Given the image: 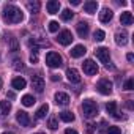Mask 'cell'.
I'll use <instances>...</instances> for the list:
<instances>
[{"label":"cell","instance_id":"obj_31","mask_svg":"<svg viewBox=\"0 0 134 134\" xmlns=\"http://www.w3.org/2000/svg\"><path fill=\"white\" fill-rule=\"evenodd\" d=\"M107 134H121V131H120L118 126H109L107 128Z\"/></svg>","mask_w":134,"mask_h":134},{"label":"cell","instance_id":"obj_2","mask_svg":"<svg viewBox=\"0 0 134 134\" xmlns=\"http://www.w3.org/2000/svg\"><path fill=\"white\" fill-rule=\"evenodd\" d=\"M82 112H84V117L85 118H93L96 117L98 114V106L93 99H85L82 103Z\"/></svg>","mask_w":134,"mask_h":134},{"label":"cell","instance_id":"obj_21","mask_svg":"<svg viewBox=\"0 0 134 134\" xmlns=\"http://www.w3.org/2000/svg\"><path fill=\"white\" fill-rule=\"evenodd\" d=\"M27 8L32 14H36L40 13V8H41V3L38 2V0H30V2H27Z\"/></svg>","mask_w":134,"mask_h":134},{"label":"cell","instance_id":"obj_7","mask_svg":"<svg viewBox=\"0 0 134 134\" xmlns=\"http://www.w3.org/2000/svg\"><path fill=\"white\" fill-rule=\"evenodd\" d=\"M82 66H84V73L88 74V76H93V74L98 73V65H96L93 60H85V62L82 63Z\"/></svg>","mask_w":134,"mask_h":134},{"label":"cell","instance_id":"obj_28","mask_svg":"<svg viewBox=\"0 0 134 134\" xmlns=\"http://www.w3.org/2000/svg\"><path fill=\"white\" fill-rule=\"evenodd\" d=\"M47 126H49L51 129H57V128H58V120H57L55 117H51L49 121H47Z\"/></svg>","mask_w":134,"mask_h":134},{"label":"cell","instance_id":"obj_37","mask_svg":"<svg viewBox=\"0 0 134 134\" xmlns=\"http://www.w3.org/2000/svg\"><path fill=\"white\" fill-rule=\"evenodd\" d=\"M70 3L76 7V5H81V0H70Z\"/></svg>","mask_w":134,"mask_h":134},{"label":"cell","instance_id":"obj_35","mask_svg":"<svg viewBox=\"0 0 134 134\" xmlns=\"http://www.w3.org/2000/svg\"><path fill=\"white\" fill-rule=\"evenodd\" d=\"M30 62H32V63H36V62H38V55H36V54H32V55H30Z\"/></svg>","mask_w":134,"mask_h":134},{"label":"cell","instance_id":"obj_30","mask_svg":"<svg viewBox=\"0 0 134 134\" xmlns=\"http://www.w3.org/2000/svg\"><path fill=\"white\" fill-rule=\"evenodd\" d=\"M57 30H58V22H57V21H51V22H49V32L55 33Z\"/></svg>","mask_w":134,"mask_h":134},{"label":"cell","instance_id":"obj_33","mask_svg":"<svg viewBox=\"0 0 134 134\" xmlns=\"http://www.w3.org/2000/svg\"><path fill=\"white\" fill-rule=\"evenodd\" d=\"M132 87H134V81H132V79H128V81L125 82V85H123L125 90H132Z\"/></svg>","mask_w":134,"mask_h":134},{"label":"cell","instance_id":"obj_1","mask_svg":"<svg viewBox=\"0 0 134 134\" xmlns=\"http://www.w3.org/2000/svg\"><path fill=\"white\" fill-rule=\"evenodd\" d=\"M2 16H3V21L8 22V24H18V22H21V21L24 19L22 11H21L18 7H14V5H7V7L3 8Z\"/></svg>","mask_w":134,"mask_h":134},{"label":"cell","instance_id":"obj_25","mask_svg":"<svg viewBox=\"0 0 134 134\" xmlns=\"http://www.w3.org/2000/svg\"><path fill=\"white\" fill-rule=\"evenodd\" d=\"M22 104H24L25 107H30V106L35 104V98H33L32 95H25V96H22Z\"/></svg>","mask_w":134,"mask_h":134},{"label":"cell","instance_id":"obj_4","mask_svg":"<svg viewBox=\"0 0 134 134\" xmlns=\"http://www.w3.org/2000/svg\"><path fill=\"white\" fill-rule=\"evenodd\" d=\"M46 63H47V66H51V68H58V66H62V57H60V54L58 52H47Z\"/></svg>","mask_w":134,"mask_h":134},{"label":"cell","instance_id":"obj_11","mask_svg":"<svg viewBox=\"0 0 134 134\" xmlns=\"http://www.w3.org/2000/svg\"><path fill=\"white\" fill-rule=\"evenodd\" d=\"M46 10H47L49 14H57L58 10H60V2L58 0H49L46 3Z\"/></svg>","mask_w":134,"mask_h":134},{"label":"cell","instance_id":"obj_40","mask_svg":"<svg viewBox=\"0 0 134 134\" xmlns=\"http://www.w3.org/2000/svg\"><path fill=\"white\" fill-rule=\"evenodd\" d=\"M7 96H8L10 99H14V93H13V92H8V95H7Z\"/></svg>","mask_w":134,"mask_h":134},{"label":"cell","instance_id":"obj_6","mask_svg":"<svg viewBox=\"0 0 134 134\" xmlns=\"http://www.w3.org/2000/svg\"><path fill=\"white\" fill-rule=\"evenodd\" d=\"M73 40H74V38H73V33H71L70 30H63V32H60L58 36H57V41H58L62 46H68V44H71Z\"/></svg>","mask_w":134,"mask_h":134},{"label":"cell","instance_id":"obj_36","mask_svg":"<svg viewBox=\"0 0 134 134\" xmlns=\"http://www.w3.org/2000/svg\"><path fill=\"white\" fill-rule=\"evenodd\" d=\"M65 134H77V132H76L74 129H71V128H68V129H66V131H65Z\"/></svg>","mask_w":134,"mask_h":134},{"label":"cell","instance_id":"obj_39","mask_svg":"<svg viewBox=\"0 0 134 134\" xmlns=\"http://www.w3.org/2000/svg\"><path fill=\"white\" fill-rule=\"evenodd\" d=\"M51 79H52V81H58V79H60V76H57V74H52V76H51Z\"/></svg>","mask_w":134,"mask_h":134},{"label":"cell","instance_id":"obj_19","mask_svg":"<svg viewBox=\"0 0 134 134\" xmlns=\"http://www.w3.org/2000/svg\"><path fill=\"white\" fill-rule=\"evenodd\" d=\"M10 110H11V104L8 101H0V120L5 118Z\"/></svg>","mask_w":134,"mask_h":134},{"label":"cell","instance_id":"obj_27","mask_svg":"<svg viewBox=\"0 0 134 134\" xmlns=\"http://www.w3.org/2000/svg\"><path fill=\"white\" fill-rule=\"evenodd\" d=\"M104 36H106V33H104L103 30H99V29L95 30V33H93V40H95V41H103Z\"/></svg>","mask_w":134,"mask_h":134},{"label":"cell","instance_id":"obj_43","mask_svg":"<svg viewBox=\"0 0 134 134\" xmlns=\"http://www.w3.org/2000/svg\"><path fill=\"white\" fill-rule=\"evenodd\" d=\"M35 134H44V132H35Z\"/></svg>","mask_w":134,"mask_h":134},{"label":"cell","instance_id":"obj_17","mask_svg":"<svg viewBox=\"0 0 134 134\" xmlns=\"http://www.w3.org/2000/svg\"><path fill=\"white\" fill-rule=\"evenodd\" d=\"M115 43H117L118 46H126V43H128V33H126L125 30L117 32V33H115Z\"/></svg>","mask_w":134,"mask_h":134},{"label":"cell","instance_id":"obj_12","mask_svg":"<svg viewBox=\"0 0 134 134\" xmlns=\"http://www.w3.org/2000/svg\"><path fill=\"white\" fill-rule=\"evenodd\" d=\"M85 52H87V49H85L82 44H77V46H74V47L70 51V55H71L73 58H81Z\"/></svg>","mask_w":134,"mask_h":134},{"label":"cell","instance_id":"obj_23","mask_svg":"<svg viewBox=\"0 0 134 134\" xmlns=\"http://www.w3.org/2000/svg\"><path fill=\"white\" fill-rule=\"evenodd\" d=\"M60 118L63 121H66V123H71L74 120V114L70 112V110H63V112H60Z\"/></svg>","mask_w":134,"mask_h":134},{"label":"cell","instance_id":"obj_24","mask_svg":"<svg viewBox=\"0 0 134 134\" xmlns=\"http://www.w3.org/2000/svg\"><path fill=\"white\" fill-rule=\"evenodd\" d=\"M47 112H49V106H47V104H43V106L36 110V118H44Z\"/></svg>","mask_w":134,"mask_h":134},{"label":"cell","instance_id":"obj_29","mask_svg":"<svg viewBox=\"0 0 134 134\" xmlns=\"http://www.w3.org/2000/svg\"><path fill=\"white\" fill-rule=\"evenodd\" d=\"M10 49L11 51H18L19 49V43L16 38H10Z\"/></svg>","mask_w":134,"mask_h":134},{"label":"cell","instance_id":"obj_5","mask_svg":"<svg viewBox=\"0 0 134 134\" xmlns=\"http://www.w3.org/2000/svg\"><path fill=\"white\" fill-rule=\"evenodd\" d=\"M96 88H98V92H99L101 95H110V93H112V82H110L109 79H101V81L98 82Z\"/></svg>","mask_w":134,"mask_h":134},{"label":"cell","instance_id":"obj_14","mask_svg":"<svg viewBox=\"0 0 134 134\" xmlns=\"http://www.w3.org/2000/svg\"><path fill=\"white\" fill-rule=\"evenodd\" d=\"M112 18H114V13H112L110 8H103V10H101V13H99V21H101V22L107 24Z\"/></svg>","mask_w":134,"mask_h":134},{"label":"cell","instance_id":"obj_9","mask_svg":"<svg viewBox=\"0 0 134 134\" xmlns=\"http://www.w3.org/2000/svg\"><path fill=\"white\" fill-rule=\"evenodd\" d=\"M32 87H33V90L35 92H38V93H43V90H44V79L41 77V76H32Z\"/></svg>","mask_w":134,"mask_h":134},{"label":"cell","instance_id":"obj_42","mask_svg":"<svg viewBox=\"0 0 134 134\" xmlns=\"http://www.w3.org/2000/svg\"><path fill=\"white\" fill-rule=\"evenodd\" d=\"M0 88H2V79H0Z\"/></svg>","mask_w":134,"mask_h":134},{"label":"cell","instance_id":"obj_3","mask_svg":"<svg viewBox=\"0 0 134 134\" xmlns=\"http://www.w3.org/2000/svg\"><path fill=\"white\" fill-rule=\"evenodd\" d=\"M95 54H96V57L99 58V62L104 63L106 68L114 70V65H112V62H110V54H109V49H107V47H98V49L95 51Z\"/></svg>","mask_w":134,"mask_h":134},{"label":"cell","instance_id":"obj_26","mask_svg":"<svg viewBox=\"0 0 134 134\" xmlns=\"http://www.w3.org/2000/svg\"><path fill=\"white\" fill-rule=\"evenodd\" d=\"M73 16H74V13H73L71 10H63V11H62V19H63V21H71Z\"/></svg>","mask_w":134,"mask_h":134},{"label":"cell","instance_id":"obj_20","mask_svg":"<svg viewBox=\"0 0 134 134\" xmlns=\"http://www.w3.org/2000/svg\"><path fill=\"white\" fill-rule=\"evenodd\" d=\"M120 22H121V25H131L134 22V18H132V14L129 11H125L120 16Z\"/></svg>","mask_w":134,"mask_h":134},{"label":"cell","instance_id":"obj_22","mask_svg":"<svg viewBox=\"0 0 134 134\" xmlns=\"http://www.w3.org/2000/svg\"><path fill=\"white\" fill-rule=\"evenodd\" d=\"M11 85H13V88H16V90H24L25 85H27V82H25L24 77H14L13 82H11Z\"/></svg>","mask_w":134,"mask_h":134},{"label":"cell","instance_id":"obj_15","mask_svg":"<svg viewBox=\"0 0 134 134\" xmlns=\"http://www.w3.org/2000/svg\"><path fill=\"white\" fill-rule=\"evenodd\" d=\"M76 30H77V35H79L81 38H87V35H88V24L84 22V21H81V22L76 25Z\"/></svg>","mask_w":134,"mask_h":134},{"label":"cell","instance_id":"obj_10","mask_svg":"<svg viewBox=\"0 0 134 134\" xmlns=\"http://www.w3.org/2000/svg\"><path fill=\"white\" fill-rule=\"evenodd\" d=\"M66 77H68V81L73 82V84H79L81 82V74H79V71L76 68H68L66 70Z\"/></svg>","mask_w":134,"mask_h":134},{"label":"cell","instance_id":"obj_34","mask_svg":"<svg viewBox=\"0 0 134 134\" xmlns=\"http://www.w3.org/2000/svg\"><path fill=\"white\" fill-rule=\"evenodd\" d=\"M93 131H95V125L93 123H88L87 125V134H93Z\"/></svg>","mask_w":134,"mask_h":134},{"label":"cell","instance_id":"obj_41","mask_svg":"<svg viewBox=\"0 0 134 134\" xmlns=\"http://www.w3.org/2000/svg\"><path fill=\"white\" fill-rule=\"evenodd\" d=\"M2 134H13V132H8V131H7V132H2Z\"/></svg>","mask_w":134,"mask_h":134},{"label":"cell","instance_id":"obj_18","mask_svg":"<svg viewBox=\"0 0 134 134\" xmlns=\"http://www.w3.org/2000/svg\"><path fill=\"white\" fill-rule=\"evenodd\" d=\"M106 110H107L114 118H121V115L117 112V103H115V101H109V103L106 104Z\"/></svg>","mask_w":134,"mask_h":134},{"label":"cell","instance_id":"obj_16","mask_svg":"<svg viewBox=\"0 0 134 134\" xmlns=\"http://www.w3.org/2000/svg\"><path fill=\"white\" fill-rule=\"evenodd\" d=\"M98 10V2H95V0H88V2L84 3V11L88 13V14H95Z\"/></svg>","mask_w":134,"mask_h":134},{"label":"cell","instance_id":"obj_38","mask_svg":"<svg viewBox=\"0 0 134 134\" xmlns=\"http://www.w3.org/2000/svg\"><path fill=\"white\" fill-rule=\"evenodd\" d=\"M126 58H128V62H132V60H134V55H132V54H128Z\"/></svg>","mask_w":134,"mask_h":134},{"label":"cell","instance_id":"obj_8","mask_svg":"<svg viewBox=\"0 0 134 134\" xmlns=\"http://www.w3.org/2000/svg\"><path fill=\"white\" fill-rule=\"evenodd\" d=\"M16 120H18V123H19L21 126H25V128H29V126L32 125V120H30L29 114L24 112V110H18V114H16Z\"/></svg>","mask_w":134,"mask_h":134},{"label":"cell","instance_id":"obj_32","mask_svg":"<svg viewBox=\"0 0 134 134\" xmlns=\"http://www.w3.org/2000/svg\"><path fill=\"white\" fill-rule=\"evenodd\" d=\"M14 70H24V63H22V60H19V58H16L14 60Z\"/></svg>","mask_w":134,"mask_h":134},{"label":"cell","instance_id":"obj_13","mask_svg":"<svg viewBox=\"0 0 134 134\" xmlns=\"http://www.w3.org/2000/svg\"><path fill=\"white\" fill-rule=\"evenodd\" d=\"M55 103L58 106H68L70 104V96L66 95V93L58 92V93H55Z\"/></svg>","mask_w":134,"mask_h":134}]
</instances>
